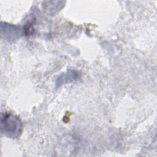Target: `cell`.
I'll list each match as a JSON object with an SVG mask.
<instances>
[{
    "mask_svg": "<svg viewBox=\"0 0 157 157\" xmlns=\"http://www.w3.org/2000/svg\"><path fill=\"white\" fill-rule=\"evenodd\" d=\"M1 29L2 35L9 40H16L22 34L20 28L7 23H1Z\"/></svg>",
    "mask_w": 157,
    "mask_h": 157,
    "instance_id": "2",
    "label": "cell"
},
{
    "mask_svg": "<svg viewBox=\"0 0 157 157\" xmlns=\"http://www.w3.org/2000/svg\"><path fill=\"white\" fill-rule=\"evenodd\" d=\"M77 77H78V74L75 72L72 71L67 74H63L61 76H60L58 78L56 84L58 86H60L61 85L64 84L66 83H68V82L69 83L74 81V80H76Z\"/></svg>",
    "mask_w": 157,
    "mask_h": 157,
    "instance_id": "3",
    "label": "cell"
},
{
    "mask_svg": "<svg viewBox=\"0 0 157 157\" xmlns=\"http://www.w3.org/2000/svg\"><path fill=\"white\" fill-rule=\"evenodd\" d=\"M22 131V123L16 115L10 112L1 113V131L9 138L18 137Z\"/></svg>",
    "mask_w": 157,
    "mask_h": 157,
    "instance_id": "1",
    "label": "cell"
}]
</instances>
